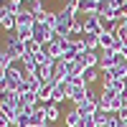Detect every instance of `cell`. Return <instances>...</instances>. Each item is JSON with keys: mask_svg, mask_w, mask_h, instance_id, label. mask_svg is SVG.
Instances as JSON below:
<instances>
[{"mask_svg": "<svg viewBox=\"0 0 127 127\" xmlns=\"http://www.w3.org/2000/svg\"><path fill=\"white\" fill-rule=\"evenodd\" d=\"M3 48L8 51L10 56H13V61H23V56H26V43L18 38L15 31H13V33H5V43H3Z\"/></svg>", "mask_w": 127, "mask_h": 127, "instance_id": "obj_3", "label": "cell"}, {"mask_svg": "<svg viewBox=\"0 0 127 127\" xmlns=\"http://www.w3.org/2000/svg\"><path fill=\"white\" fill-rule=\"evenodd\" d=\"M87 92H89V84L84 81V76H76V79H69V99L74 102V107L87 99Z\"/></svg>", "mask_w": 127, "mask_h": 127, "instance_id": "obj_2", "label": "cell"}, {"mask_svg": "<svg viewBox=\"0 0 127 127\" xmlns=\"http://www.w3.org/2000/svg\"><path fill=\"white\" fill-rule=\"evenodd\" d=\"M117 117H120V120H122V122H127V107H122V109H120V112H117Z\"/></svg>", "mask_w": 127, "mask_h": 127, "instance_id": "obj_31", "label": "cell"}, {"mask_svg": "<svg viewBox=\"0 0 127 127\" xmlns=\"http://www.w3.org/2000/svg\"><path fill=\"white\" fill-rule=\"evenodd\" d=\"M20 3H28V5H31V3H33V0H20Z\"/></svg>", "mask_w": 127, "mask_h": 127, "instance_id": "obj_34", "label": "cell"}, {"mask_svg": "<svg viewBox=\"0 0 127 127\" xmlns=\"http://www.w3.org/2000/svg\"><path fill=\"white\" fill-rule=\"evenodd\" d=\"M36 61H38V66H51V64H54L56 59H54V56H51V54H48V51H46V46H43V51H41V54L36 56Z\"/></svg>", "mask_w": 127, "mask_h": 127, "instance_id": "obj_23", "label": "cell"}, {"mask_svg": "<svg viewBox=\"0 0 127 127\" xmlns=\"http://www.w3.org/2000/svg\"><path fill=\"white\" fill-rule=\"evenodd\" d=\"M54 84L56 81H48V84H43V87L38 89V94H36V99H38V104H51V97H54Z\"/></svg>", "mask_w": 127, "mask_h": 127, "instance_id": "obj_9", "label": "cell"}, {"mask_svg": "<svg viewBox=\"0 0 127 127\" xmlns=\"http://www.w3.org/2000/svg\"><path fill=\"white\" fill-rule=\"evenodd\" d=\"M102 87L104 89H114L117 94H125L127 92V81H122V79H102Z\"/></svg>", "mask_w": 127, "mask_h": 127, "instance_id": "obj_15", "label": "cell"}, {"mask_svg": "<svg viewBox=\"0 0 127 127\" xmlns=\"http://www.w3.org/2000/svg\"><path fill=\"white\" fill-rule=\"evenodd\" d=\"M99 76H102V71H99V66H97V69H87V71H84V81H87L89 87H92V84L97 81Z\"/></svg>", "mask_w": 127, "mask_h": 127, "instance_id": "obj_24", "label": "cell"}, {"mask_svg": "<svg viewBox=\"0 0 127 127\" xmlns=\"http://www.w3.org/2000/svg\"><path fill=\"white\" fill-rule=\"evenodd\" d=\"M43 127H51V125H43Z\"/></svg>", "mask_w": 127, "mask_h": 127, "instance_id": "obj_36", "label": "cell"}, {"mask_svg": "<svg viewBox=\"0 0 127 127\" xmlns=\"http://www.w3.org/2000/svg\"><path fill=\"white\" fill-rule=\"evenodd\" d=\"M79 112H81V117H92V114H97L99 112V102H92V99H84L79 107H76Z\"/></svg>", "mask_w": 127, "mask_h": 127, "instance_id": "obj_13", "label": "cell"}, {"mask_svg": "<svg viewBox=\"0 0 127 127\" xmlns=\"http://www.w3.org/2000/svg\"><path fill=\"white\" fill-rule=\"evenodd\" d=\"M46 51H48V54L54 56V59H61V56H64V46H61V38H54L51 43H46Z\"/></svg>", "mask_w": 127, "mask_h": 127, "instance_id": "obj_17", "label": "cell"}, {"mask_svg": "<svg viewBox=\"0 0 127 127\" xmlns=\"http://www.w3.org/2000/svg\"><path fill=\"white\" fill-rule=\"evenodd\" d=\"M41 51H43V43L36 41V38H31L28 43H26V54H28V56H38Z\"/></svg>", "mask_w": 127, "mask_h": 127, "instance_id": "obj_22", "label": "cell"}, {"mask_svg": "<svg viewBox=\"0 0 127 127\" xmlns=\"http://www.w3.org/2000/svg\"><path fill=\"white\" fill-rule=\"evenodd\" d=\"M122 107H125L122 94H117L114 89H104L102 87V92H99V109L102 112H120Z\"/></svg>", "mask_w": 127, "mask_h": 127, "instance_id": "obj_1", "label": "cell"}, {"mask_svg": "<svg viewBox=\"0 0 127 127\" xmlns=\"http://www.w3.org/2000/svg\"><path fill=\"white\" fill-rule=\"evenodd\" d=\"M28 8H31V13H33L36 23H43V20H46V13H48V10H46V5H43V0H33Z\"/></svg>", "mask_w": 127, "mask_h": 127, "instance_id": "obj_11", "label": "cell"}, {"mask_svg": "<svg viewBox=\"0 0 127 127\" xmlns=\"http://www.w3.org/2000/svg\"><path fill=\"white\" fill-rule=\"evenodd\" d=\"M64 125L66 127H81V112L76 107H71L66 114H64Z\"/></svg>", "mask_w": 127, "mask_h": 127, "instance_id": "obj_12", "label": "cell"}, {"mask_svg": "<svg viewBox=\"0 0 127 127\" xmlns=\"http://www.w3.org/2000/svg\"><path fill=\"white\" fill-rule=\"evenodd\" d=\"M84 71H87V69H84L81 64H79V61L69 64V76H71V79H76V76H84Z\"/></svg>", "mask_w": 127, "mask_h": 127, "instance_id": "obj_25", "label": "cell"}, {"mask_svg": "<svg viewBox=\"0 0 127 127\" xmlns=\"http://www.w3.org/2000/svg\"><path fill=\"white\" fill-rule=\"evenodd\" d=\"M122 104H125V107H127V92L122 94Z\"/></svg>", "mask_w": 127, "mask_h": 127, "instance_id": "obj_33", "label": "cell"}, {"mask_svg": "<svg viewBox=\"0 0 127 127\" xmlns=\"http://www.w3.org/2000/svg\"><path fill=\"white\" fill-rule=\"evenodd\" d=\"M15 33H18V38L23 41V43H28V41L33 38V26H15Z\"/></svg>", "mask_w": 127, "mask_h": 127, "instance_id": "obj_20", "label": "cell"}, {"mask_svg": "<svg viewBox=\"0 0 127 127\" xmlns=\"http://www.w3.org/2000/svg\"><path fill=\"white\" fill-rule=\"evenodd\" d=\"M102 28H104V20L99 13L84 15V33H102Z\"/></svg>", "mask_w": 127, "mask_h": 127, "instance_id": "obj_6", "label": "cell"}, {"mask_svg": "<svg viewBox=\"0 0 127 127\" xmlns=\"http://www.w3.org/2000/svg\"><path fill=\"white\" fill-rule=\"evenodd\" d=\"M79 64L84 69H97L99 66V51H84V54H79Z\"/></svg>", "mask_w": 127, "mask_h": 127, "instance_id": "obj_7", "label": "cell"}, {"mask_svg": "<svg viewBox=\"0 0 127 127\" xmlns=\"http://www.w3.org/2000/svg\"><path fill=\"white\" fill-rule=\"evenodd\" d=\"M84 46L87 51H99V33H84Z\"/></svg>", "mask_w": 127, "mask_h": 127, "instance_id": "obj_16", "label": "cell"}, {"mask_svg": "<svg viewBox=\"0 0 127 127\" xmlns=\"http://www.w3.org/2000/svg\"><path fill=\"white\" fill-rule=\"evenodd\" d=\"M0 114H3L5 120H10V122L18 120V109L13 107V104H3V102H0Z\"/></svg>", "mask_w": 127, "mask_h": 127, "instance_id": "obj_19", "label": "cell"}, {"mask_svg": "<svg viewBox=\"0 0 127 127\" xmlns=\"http://www.w3.org/2000/svg\"><path fill=\"white\" fill-rule=\"evenodd\" d=\"M97 3H99V0H97Z\"/></svg>", "mask_w": 127, "mask_h": 127, "instance_id": "obj_37", "label": "cell"}, {"mask_svg": "<svg viewBox=\"0 0 127 127\" xmlns=\"http://www.w3.org/2000/svg\"><path fill=\"white\" fill-rule=\"evenodd\" d=\"M81 127H99V122H97V117H81Z\"/></svg>", "mask_w": 127, "mask_h": 127, "instance_id": "obj_29", "label": "cell"}, {"mask_svg": "<svg viewBox=\"0 0 127 127\" xmlns=\"http://www.w3.org/2000/svg\"><path fill=\"white\" fill-rule=\"evenodd\" d=\"M122 127H127V122H122Z\"/></svg>", "mask_w": 127, "mask_h": 127, "instance_id": "obj_35", "label": "cell"}, {"mask_svg": "<svg viewBox=\"0 0 127 127\" xmlns=\"http://www.w3.org/2000/svg\"><path fill=\"white\" fill-rule=\"evenodd\" d=\"M13 127H31V114H18V120L13 122Z\"/></svg>", "mask_w": 127, "mask_h": 127, "instance_id": "obj_28", "label": "cell"}, {"mask_svg": "<svg viewBox=\"0 0 127 127\" xmlns=\"http://www.w3.org/2000/svg\"><path fill=\"white\" fill-rule=\"evenodd\" d=\"M64 99H69V81H56L54 84V97H51V102L61 104Z\"/></svg>", "mask_w": 127, "mask_h": 127, "instance_id": "obj_8", "label": "cell"}, {"mask_svg": "<svg viewBox=\"0 0 127 127\" xmlns=\"http://www.w3.org/2000/svg\"><path fill=\"white\" fill-rule=\"evenodd\" d=\"M125 59L120 56V54H114L112 48H107V51H99V71L104 74V71H109V69H114L117 64H122Z\"/></svg>", "mask_w": 127, "mask_h": 127, "instance_id": "obj_4", "label": "cell"}, {"mask_svg": "<svg viewBox=\"0 0 127 127\" xmlns=\"http://www.w3.org/2000/svg\"><path fill=\"white\" fill-rule=\"evenodd\" d=\"M43 23L46 26H51V28H59V13H56V10H48V13H46V20H43Z\"/></svg>", "mask_w": 127, "mask_h": 127, "instance_id": "obj_26", "label": "cell"}, {"mask_svg": "<svg viewBox=\"0 0 127 127\" xmlns=\"http://www.w3.org/2000/svg\"><path fill=\"white\" fill-rule=\"evenodd\" d=\"M120 18H127V0L120 5Z\"/></svg>", "mask_w": 127, "mask_h": 127, "instance_id": "obj_32", "label": "cell"}, {"mask_svg": "<svg viewBox=\"0 0 127 127\" xmlns=\"http://www.w3.org/2000/svg\"><path fill=\"white\" fill-rule=\"evenodd\" d=\"M117 28L127 33V18H120V20H117Z\"/></svg>", "mask_w": 127, "mask_h": 127, "instance_id": "obj_30", "label": "cell"}, {"mask_svg": "<svg viewBox=\"0 0 127 127\" xmlns=\"http://www.w3.org/2000/svg\"><path fill=\"white\" fill-rule=\"evenodd\" d=\"M76 8H79V15H94V13H99V3H97V0H79Z\"/></svg>", "mask_w": 127, "mask_h": 127, "instance_id": "obj_10", "label": "cell"}, {"mask_svg": "<svg viewBox=\"0 0 127 127\" xmlns=\"http://www.w3.org/2000/svg\"><path fill=\"white\" fill-rule=\"evenodd\" d=\"M33 38L41 41V43L46 46V43H51L54 38H61V36H59L51 26H46V23H36V26H33Z\"/></svg>", "mask_w": 127, "mask_h": 127, "instance_id": "obj_5", "label": "cell"}, {"mask_svg": "<svg viewBox=\"0 0 127 127\" xmlns=\"http://www.w3.org/2000/svg\"><path fill=\"white\" fill-rule=\"evenodd\" d=\"M10 64H13V56H10L8 51H5L3 46H0V69H8Z\"/></svg>", "mask_w": 127, "mask_h": 127, "instance_id": "obj_27", "label": "cell"}, {"mask_svg": "<svg viewBox=\"0 0 127 127\" xmlns=\"http://www.w3.org/2000/svg\"><path fill=\"white\" fill-rule=\"evenodd\" d=\"M43 125H48V120H46V107L41 104V107L33 109V114H31V127H43Z\"/></svg>", "mask_w": 127, "mask_h": 127, "instance_id": "obj_14", "label": "cell"}, {"mask_svg": "<svg viewBox=\"0 0 127 127\" xmlns=\"http://www.w3.org/2000/svg\"><path fill=\"white\" fill-rule=\"evenodd\" d=\"M99 51H107V48H114V36L112 33H107V31H102L99 33Z\"/></svg>", "mask_w": 127, "mask_h": 127, "instance_id": "obj_21", "label": "cell"}, {"mask_svg": "<svg viewBox=\"0 0 127 127\" xmlns=\"http://www.w3.org/2000/svg\"><path fill=\"white\" fill-rule=\"evenodd\" d=\"M46 120H48V125L61 120V109H59V104H54V102L46 104Z\"/></svg>", "mask_w": 127, "mask_h": 127, "instance_id": "obj_18", "label": "cell"}]
</instances>
